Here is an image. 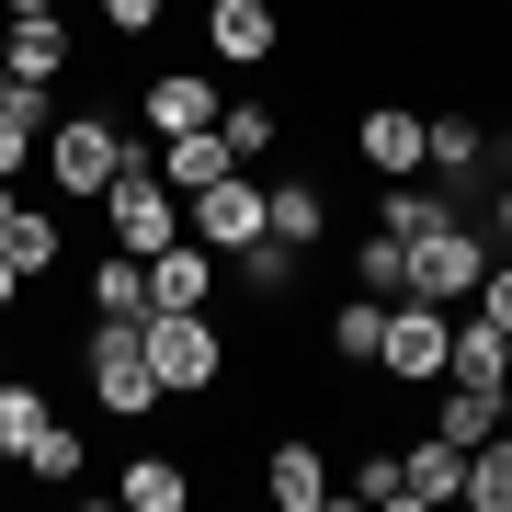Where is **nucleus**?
Wrapping results in <instances>:
<instances>
[{"label": "nucleus", "mask_w": 512, "mask_h": 512, "mask_svg": "<svg viewBox=\"0 0 512 512\" xmlns=\"http://www.w3.org/2000/svg\"><path fill=\"white\" fill-rule=\"evenodd\" d=\"M262 501H274V512H330V456H319V433H285L274 456H262Z\"/></svg>", "instance_id": "nucleus-12"}, {"label": "nucleus", "mask_w": 512, "mask_h": 512, "mask_svg": "<svg viewBox=\"0 0 512 512\" xmlns=\"http://www.w3.org/2000/svg\"><path fill=\"white\" fill-rule=\"evenodd\" d=\"M467 512H512V421L490 444H467Z\"/></svg>", "instance_id": "nucleus-28"}, {"label": "nucleus", "mask_w": 512, "mask_h": 512, "mask_svg": "<svg viewBox=\"0 0 512 512\" xmlns=\"http://www.w3.org/2000/svg\"><path fill=\"white\" fill-rule=\"evenodd\" d=\"M0 57H12V80H35V92H57L80 46H69V23L46 12V23H0Z\"/></svg>", "instance_id": "nucleus-18"}, {"label": "nucleus", "mask_w": 512, "mask_h": 512, "mask_svg": "<svg viewBox=\"0 0 512 512\" xmlns=\"http://www.w3.org/2000/svg\"><path fill=\"white\" fill-rule=\"evenodd\" d=\"M148 376L171 387V410L217 399V387L239 376V342L217 330V308H148Z\"/></svg>", "instance_id": "nucleus-2"}, {"label": "nucleus", "mask_w": 512, "mask_h": 512, "mask_svg": "<svg viewBox=\"0 0 512 512\" xmlns=\"http://www.w3.org/2000/svg\"><path fill=\"white\" fill-rule=\"evenodd\" d=\"M376 330H387V296L353 285L342 308H330V365H342V376H376Z\"/></svg>", "instance_id": "nucleus-21"}, {"label": "nucleus", "mask_w": 512, "mask_h": 512, "mask_svg": "<svg viewBox=\"0 0 512 512\" xmlns=\"http://www.w3.org/2000/svg\"><path fill=\"white\" fill-rule=\"evenodd\" d=\"M126 160H137V137L114 126V114H57V126H46V183L69 194V205H92Z\"/></svg>", "instance_id": "nucleus-4"}, {"label": "nucleus", "mask_w": 512, "mask_h": 512, "mask_svg": "<svg viewBox=\"0 0 512 512\" xmlns=\"http://www.w3.org/2000/svg\"><path fill=\"white\" fill-rule=\"evenodd\" d=\"M421 399H433V433L444 444H490L501 421H512V387H467V376H433Z\"/></svg>", "instance_id": "nucleus-14"}, {"label": "nucleus", "mask_w": 512, "mask_h": 512, "mask_svg": "<svg viewBox=\"0 0 512 512\" xmlns=\"http://www.w3.org/2000/svg\"><path fill=\"white\" fill-rule=\"evenodd\" d=\"M80 387H92V421H160L171 387L148 376V319H92L80 308Z\"/></svg>", "instance_id": "nucleus-1"}, {"label": "nucleus", "mask_w": 512, "mask_h": 512, "mask_svg": "<svg viewBox=\"0 0 512 512\" xmlns=\"http://www.w3.org/2000/svg\"><path fill=\"white\" fill-rule=\"evenodd\" d=\"M217 80L205 69H148V92H137V114H148V137H194V126H217Z\"/></svg>", "instance_id": "nucleus-10"}, {"label": "nucleus", "mask_w": 512, "mask_h": 512, "mask_svg": "<svg viewBox=\"0 0 512 512\" xmlns=\"http://www.w3.org/2000/svg\"><path fill=\"white\" fill-rule=\"evenodd\" d=\"M92 12H103V35H114V46H148L171 0H92Z\"/></svg>", "instance_id": "nucleus-29"}, {"label": "nucleus", "mask_w": 512, "mask_h": 512, "mask_svg": "<svg viewBox=\"0 0 512 512\" xmlns=\"http://www.w3.org/2000/svg\"><path fill=\"white\" fill-rule=\"evenodd\" d=\"M114 501L126 512H194V467L183 456H126L114 467Z\"/></svg>", "instance_id": "nucleus-19"}, {"label": "nucleus", "mask_w": 512, "mask_h": 512, "mask_svg": "<svg viewBox=\"0 0 512 512\" xmlns=\"http://www.w3.org/2000/svg\"><path fill=\"white\" fill-rule=\"evenodd\" d=\"M0 92H12V57H0Z\"/></svg>", "instance_id": "nucleus-32"}, {"label": "nucleus", "mask_w": 512, "mask_h": 512, "mask_svg": "<svg viewBox=\"0 0 512 512\" xmlns=\"http://www.w3.org/2000/svg\"><path fill=\"white\" fill-rule=\"evenodd\" d=\"M353 285H365V296H410V239L399 228H365V239H353Z\"/></svg>", "instance_id": "nucleus-26"}, {"label": "nucleus", "mask_w": 512, "mask_h": 512, "mask_svg": "<svg viewBox=\"0 0 512 512\" xmlns=\"http://www.w3.org/2000/svg\"><path fill=\"white\" fill-rule=\"evenodd\" d=\"M46 421H57V399H46L35 376H0V456H12V467H23V444H35Z\"/></svg>", "instance_id": "nucleus-25"}, {"label": "nucleus", "mask_w": 512, "mask_h": 512, "mask_svg": "<svg viewBox=\"0 0 512 512\" xmlns=\"http://www.w3.org/2000/svg\"><path fill=\"white\" fill-rule=\"evenodd\" d=\"M433 217H467V205H456V194H421V171H410V183H376V228H399V239H421Z\"/></svg>", "instance_id": "nucleus-27"}, {"label": "nucleus", "mask_w": 512, "mask_h": 512, "mask_svg": "<svg viewBox=\"0 0 512 512\" xmlns=\"http://www.w3.org/2000/svg\"><path fill=\"white\" fill-rule=\"evenodd\" d=\"M478 274H490V228L478 217H433L410 239V296H433V308H467Z\"/></svg>", "instance_id": "nucleus-5"}, {"label": "nucleus", "mask_w": 512, "mask_h": 512, "mask_svg": "<svg viewBox=\"0 0 512 512\" xmlns=\"http://www.w3.org/2000/svg\"><path fill=\"white\" fill-rule=\"evenodd\" d=\"M148 308H217V251H205V239L148 251Z\"/></svg>", "instance_id": "nucleus-16"}, {"label": "nucleus", "mask_w": 512, "mask_h": 512, "mask_svg": "<svg viewBox=\"0 0 512 512\" xmlns=\"http://www.w3.org/2000/svg\"><path fill=\"white\" fill-rule=\"evenodd\" d=\"M353 160H365L376 183H410L421 171V103H365L353 114Z\"/></svg>", "instance_id": "nucleus-9"}, {"label": "nucleus", "mask_w": 512, "mask_h": 512, "mask_svg": "<svg viewBox=\"0 0 512 512\" xmlns=\"http://www.w3.org/2000/svg\"><path fill=\"white\" fill-rule=\"evenodd\" d=\"M217 137H228V160L239 171H262L285 148V114H274V92H251V103H217Z\"/></svg>", "instance_id": "nucleus-22"}, {"label": "nucleus", "mask_w": 512, "mask_h": 512, "mask_svg": "<svg viewBox=\"0 0 512 512\" xmlns=\"http://www.w3.org/2000/svg\"><path fill=\"white\" fill-rule=\"evenodd\" d=\"M444 501H467V444H444V433L399 444V512H444Z\"/></svg>", "instance_id": "nucleus-11"}, {"label": "nucleus", "mask_w": 512, "mask_h": 512, "mask_svg": "<svg viewBox=\"0 0 512 512\" xmlns=\"http://www.w3.org/2000/svg\"><path fill=\"white\" fill-rule=\"evenodd\" d=\"M0 478H12V456H0Z\"/></svg>", "instance_id": "nucleus-33"}, {"label": "nucleus", "mask_w": 512, "mask_h": 512, "mask_svg": "<svg viewBox=\"0 0 512 512\" xmlns=\"http://www.w3.org/2000/svg\"><path fill=\"white\" fill-rule=\"evenodd\" d=\"M330 512H399V456H387V444H365V456H353V478H330Z\"/></svg>", "instance_id": "nucleus-23"}, {"label": "nucleus", "mask_w": 512, "mask_h": 512, "mask_svg": "<svg viewBox=\"0 0 512 512\" xmlns=\"http://www.w3.org/2000/svg\"><path fill=\"white\" fill-rule=\"evenodd\" d=\"M46 126H57V92L12 80V92H0V183H23V160L46 148Z\"/></svg>", "instance_id": "nucleus-17"}, {"label": "nucleus", "mask_w": 512, "mask_h": 512, "mask_svg": "<svg viewBox=\"0 0 512 512\" xmlns=\"http://www.w3.org/2000/svg\"><path fill=\"white\" fill-rule=\"evenodd\" d=\"M183 239H205V251H251L262 239V171H217L205 194H183Z\"/></svg>", "instance_id": "nucleus-7"}, {"label": "nucleus", "mask_w": 512, "mask_h": 512, "mask_svg": "<svg viewBox=\"0 0 512 512\" xmlns=\"http://www.w3.org/2000/svg\"><path fill=\"white\" fill-rule=\"evenodd\" d=\"M23 296H35V285H23V262L0 251V319H23Z\"/></svg>", "instance_id": "nucleus-30"}, {"label": "nucleus", "mask_w": 512, "mask_h": 512, "mask_svg": "<svg viewBox=\"0 0 512 512\" xmlns=\"http://www.w3.org/2000/svg\"><path fill=\"white\" fill-rule=\"evenodd\" d=\"M0 12H12V23H46V12H69V0H0Z\"/></svg>", "instance_id": "nucleus-31"}, {"label": "nucleus", "mask_w": 512, "mask_h": 512, "mask_svg": "<svg viewBox=\"0 0 512 512\" xmlns=\"http://www.w3.org/2000/svg\"><path fill=\"white\" fill-rule=\"evenodd\" d=\"M285 46V12L274 0H205V57H228V69H274Z\"/></svg>", "instance_id": "nucleus-8"}, {"label": "nucleus", "mask_w": 512, "mask_h": 512, "mask_svg": "<svg viewBox=\"0 0 512 512\" xmlns=\"http://www.w3.org/2000/svg\"><path fill=\"white\" fill-rule=\"evenodd\" d=\"M262 228H274L285 251H319V239H330V183H319V171H285V183H262Z\"/></svg>", "instance_id": "nucleus-15"}, {"label": "nucleus", "mask_w": 512, "mask_h": 512, "mask_svg": "<svg viewBox=\"0 0 512 512\" xmlns=\"http://www.w3.org/2000/svg\"><path fill=\"white\" fill-rule=\"evenodd\" d=\"M444 342H456V308H433V296H387L376 376H387V387H433V376H444Z\"/></svg>", "instance_id": "nucleus-6"}, {"label": "nucleus", "mask_w": 512, "mask_h": 512, "mask_svg": "<svg viewBox=\"0 0 512 512\" xmlns=\"http://www.w3.org/2000/svg\"><path fill=\"white\" fill-rule=\"evenodd\" d=\"M0 251L23 262V285H46V274H69V228H57L46 205H23L12 183H0Z\"/></svg>", "instance_id": "nucleus-13"}, {"label": "nucleus", "mask_w": 512, "mask_h": 512, "mask_svg": "<svg viewBox=\"0 0 512 512\" xmlns=\"http://www.w3.org/2000/svg\"><path fill=\"white\" fill-rule=\"evenodd\" d=\"M80 467H92V433H80V421H46V433L23 444V478H46V490H69Z\"/></svg>", "instance_id": "nucleus-24"}, {"label": "nucleus", "mask_w": 512, "mask_h": 512, "mask_svg": "<svg viewBox=\"0 0 512 512\" xmlns=\"http://www.w3.org/2000/svg\"><path fill=\"white\" fill-rule=\"evenodd\" d=\"M80 296H92V319H148V262L137 251H92V274H80Z\"/></svg>", "instance_id": "nucleus-20"}, {"label": "nucleus", "mask_w": 512, "mask_h": 512, "mask_svg": "<svg viewBox=\"0 0 512 512\" xmlns=\"http://www.w3.org/2000/svg\"><path fill=\"white\" fill-rule=\"evenodd\" d=\"M92 205H103V239H114V251H137V262H148V251H171V239H183V194H171L160 171H148V148H137L126 171H114V183H103Z\"/></svg>", "instance_id": "nucleus-3"}]
</instances>
